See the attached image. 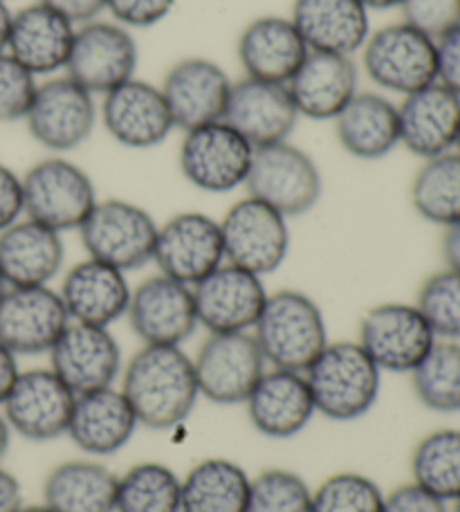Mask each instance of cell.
<instances>
[{"instance_id":"obj_40","label":"cell","mask_w":460,"mask_h":512,"mask_svg":"<svg viewBox=\"0 0 460 512\" xmlns=\"http://www.w3.org/2000/svg\"><path fill=\"white\" fill-rule=\"evenodd\" d=\"M384 492L362 472H337L312 490V512H382Z\"/></svg>"},{"instance_id":"obj_37","label":"cell","mask_w":460,"mask_h":512,"mask_svg":"<svg viewBox=\"0 0 460 512\" xmlns=\"http://www.w3.org/2000/svg\"><path fill=\"white\" fill-rule=\"evenodd\" d=\"M409 376L422 407L436 414H460V342L438 340Z\"/></svg>"},{"instance_id":"obj_52","label":"cell","mask_w":460,"mask_h":512,"mask_svg":"<svg viewBox=\"0 0 460 512\" xmlns=\"http://www.w3.org/2000/svg\"><path fill=\"white\" fill-rule=\"evenodd\" d=\"M12 18H14V12L9 9L7 0H0V54L7 52L9 30H12Z\"/></svg>"},{"instance_id":"obj_36","label":"cell","mask_w":460,"mask_h":512,"mask_svg":"<svg viewBox=\"0 0 460 512\" xmlns=\"http://www.w3.org/2000/svg\"><path fill=\"white\" fill-rule=\"evenodd\" d=\"M411 477L431 495L452 504L460 497V429L443 427L422 436L411 454Z\"/></svg>"},{"instance_id":"obj_38","label":"cell","mask_w":460,"mask_h":512,"mask_svg":"<svg viewBox=\"0 0 460 512\" xmlns=\"http://www.w3.org/2000/svg\"><path fill=\"white\" fill-rule=\"evenodd\" d=\"M182 479L169 465L144 461L117 481L115 512H182Z\"/></svg>"},{"instance_id":"obj_16","label":"cell","mask_w":460,"mask_h":512,"mask_svg":"<svg viewBox=\"0 0 460 512\" xmlns=\"http://www.w3.org/2000/svg\"><path fill=\"white\" fill-rule=\"evenodd\" d=\"M268 295L263 277L225 261L193 286L198 326L209 333H252Z\"/></svg>"},{"instance_id":"obj_31","label":"cell","mask_w":460,"mask_h":512,"mask_svg":"<svg viewBox=\"0 0 460 512\" xmlns=\"http://www.w3.org/2000/svg\"><path fill=\"white\" fill-rule=\"evenodd\" d=\"M290 21L312 52L353 57L371 36V16L360 0H294Z\"/></svg>"},{"instance_id":"obj_24","label":"cell","mask_w":460,"mask_h":512,"mask_svg":"<svg viewBox=\"0 0 460 512\" xmlns=\"http://www.w3.org/2000/svg\"><path fill=\"white\" fill-rule=\"evenodd\" d=\"M245 409L256 432L274 441L299 436L317 414L306 376L285 369L265 371L247 396Z\"/></svg>"},{"instance_id":"obj_26","label":"cell","mask_w":460,"mask_h":512,"mask_svg":"<svg viewBox=\"0 0 460 512\" xmlns=\"http://www.w3.org/2000/svg\"><path fill=\"white\" fill-rule=\"evenodd\" d=\"M400 144L420 160L456 151L460 133V97L443 84H431L402 99Z\"/></svg>"},{"instance_id":"obj_8","label":"cell","mask_w":460,"mask_h":512,"mask_svg":"<svg viewBox=\"0 0 460 512\" xmlns=\"http://www.w3.org/2000/svg\"><path fill=\"white\" fill-rule=\"evenodd\" d=\"M97 120L95 95L68 75H59L36 88L25 126L36 144L61 155L84 146L95 131Z\"/></svg>"},{"instance_id":"obj_35","label":"cell","mask_w":460,"mask_h":512,"mask_svg":"<svg viewBox=\"0 0 460 512\" xmlns=\"http://www.w3.org/2000/svg\"><path fill=\"white\" fill-rule=\"evenodd\" d=\"M411 205L431 225L449 227L460 221V153L449 151L422 162L411 182Z\"/></svg>"},{"instance_id":"obj_33","label":"cell","mask_w":460,"mask_h":512,"mask_svg":"<svg viewBox=\"0 0 460 512\" xmlns=\"http://www.w3.org/2000/svg\"><path fill=\"white\" fill-rule=\"evenodd\" d=\"M117 481L104 461H63L45 477L43 504L54 512H115Z\"/></svg>"},{"instance_id":"obj_14","label":"cell","mask_w":460,"mask_h":512,"mask_svg":"<svg viewBox=\"0 0 460 512\" xmlns=\"http://www.w3.org/2000/svg\"><path fill=\"white\" fill-rule=\"evenodd\" d=\"M75 400V393L52 369H30L18 373L0 409L14 434L48 443L68 436Z\"/></svg>"},{"instance_id":"obj_25","label":"cell","mask_w":460,"mask_h":512,"mask_svg":"<svg viewBox=\"0 0 460 512\" xmlns=\"http://www.w3.org/2000/svg\"><path fill=\"white\" fill-rule=\"evenodd\" d=\"M75 32L77 25L36 0L34 5L14 12L7 54L36 79L54 77L61 70L66 72Z\"/></svg>"},{"instance_id":"obj_30","label":"cell","mask_w":460,"mask_h":512,"mask_svg":"<svg viewBox=\"0 0 460 512\" xmlns=\"http://www.w3.org/2000/svg\"><path fill=\"white\" fill-rule=\"evenodd\" d=\"M308 45L290 18L259 16L238 36L236 54L245 77L288 84L308 57Z\"/></svg>"},{"instance_id":"obj_55","label":"cell","mask_w":460,"mask_h":512,"mask_svg":"<svg viewBox=\"0 0 460 512\" xmlns=\"http://www.w3.org/2000/svg\"><path fill=\"white\" fill-rule=\"evenodd\" d=\"M18 512H54V510H50L45 504H34V506H25L23 504V508L18 510Z\"/></svg>"},{"instance_id":"obj_3","label":"cell","mask_w":460,"mask_h":512,"mask_svg":"<svg viewBox=\"0 0 460 512\" xmlns=\"http://www.w3.org/2000/svg\"><path fill=\"white\" fill-rule=\"evenodd\" d=\"M315 409L333 423H353L375 407L382 389V371L360 342H328L306 369Z\"/></svg>"},{"instance_id":"obj_47","label":"cell","mask_w":460,"mask_h":512,"mask_svg":"<svg viewBox=\"0 0 460 512\" xmlns=\"http://www.w3.org/2000/svg\"><path fill=\"white\" fill-rule=\"evenodd\" d=\"M438 84L460 97V25L436 41Z\"/></svg>"},{"instance_id":"obj_4","label":"cell","mask_w":460,"mask_h":512,"mask_svg":"<svg viewBox=\"0 0 460 512\" xmlns=\"http://www.w3.org/2000/svg\"><path fill=\"white\" fill-rule=\"evenodd\" d=\"M21 178L25 216L61 234L79 230L99 200L88 171L61 155L32 164Z\"/></svg>"},{"instance_id":"obj_1","label":"cell","mask_w":460,"mask_h":512,"mask_svg":"<svg viewBox=\"0 0 460 512\" xmlns=\"http://www.w3.org/2000/svg\"><path fill=\"white\" fill-rule=\"evenodd\" d=\"M119 389L131 402L140 427L153 432L187 423L200 400L196 367L182 346L144 344L124 367Z\"/></svg>"},{"instance_id":"obj_12","label":"cell","mask_w":460,"mask_h":512,"mask_svg":"<svg viewBox=\"0 0 460 512\" xmlns=\"http://www.w3.org/2000/svg\"><path fill=\"white\" fill-rule=\"evenodd\" d=\"M225 261L268 277L288 259L290 227L288 218L261 200L245 196L227 209L220 221Z\"/></svg>"},{"instance_id":"obj_34","label":"cell","mask_w":460,"mask_h":512,"mask_svg":"<svg viewBox=\"0 0 460 512\" xmlns=\"http://www.w3.org/2000/svg\"><path fill=\"white\" fill-rule=\"evenodd\" d=\"M252 477L223 456L198 461L182 477V512H247Z\"/></svg>"},{"instance_id":"obj_13","label":"cell","mask_w":460,"mask_h":512,"mask_svg":"<svg viewBox=\"0 0 460 512\" xmlns=\"http://www.w3.org/2000/svg\"><path fill=\"white\" fill-rule=\"evenodd\" d=\"M140 45L131 30L115 21H90L79 25L66 66V75L88 93L104 97L135 77Z\"/></svg>"},{"instance_id":"obj_39","label":"cell","mask_w":460,"mask_h":512,"mask_svg":"<svg viewBox=\"0 0 460 512\" xmlns=\"http://www.w3.org/2000/svg\"><path fill=\"white\" fill-rule=\"evenodd\" d=\"M416 308L438 340L460 342V272L445 268L425 279Z\"/></svg>"},{"instance_id":"obj_10","label":"cell","mask_w":460,"mask_h":512,"mask_svg":"<svg viewBox=\"0 0 460 512\" xmlns=\"http://www.w3.org/2000/svg\"><path fill=\"white\" fill-rule=\"evenodd\" d=\"M200 398L220 407L245 405L268 371L252 333H209L193 358Z\"/></svg>"},{"instance_id":"obj_28","label":"cell","mask_w":460,"mask_h":512,"mask_svg":"<svg viewBox=\"0 0 460 512\" xmlns=\"http://www.w3.org/2000/svg\"><path fill=\"white\" fill-rule=\"evenodd\" d=\"M131 292L126 272L90 256L72 265L59 288L70 322L106 328L126 317Z\"/></svg>"},{"instance_id":"obj_29","label":"cell","mask_w":460,"mask_h":512,"mask_svg":"<svg viewBox=\"0 0 460 512\" xmlns=\"http://www.w3.org/2000/svg\"><path fill=\"white\" fill-rule=\"evenodd\" d=\"M66 263L63 234L23 216L0 232V274L7 288L50 286Z\"/></svg>"},{"instance_id":"obj_32","label":"cell","mask_w":460,"mask_h":512,"mask_svg":"<svg viewBox=\"0 0 460 512\" xmlns=\"http://www.w3.org/2000/svg\"><path fill=\"white\" fill-rule=\"evenodd\" d=\"M335 133L342 149L357 160H382L400 146V115L389 97L357 93L335 117Z\"/></svg>"},{"instance_id":"obj_41","label":"cell","mask_w":460,"mask_h":512,"mask_svg":"<svg viewBox=\"0 0 460 512\" xmlns=\"http://www.w3.org/2000/svg\"><path fill=\"white\" fill-rule=\"evenodd\" d=\"M247 512H312V490L297 472L265 470L252 479Z\"/></svg>"},{"instance_id":"obj_49","label":"cell","mask_w":460,"mask_h":512,"mask_svg":"<svg viewBox=\"0 0 460 512\" xmlns=\"http://www.w3.org/2000/svg\"><path fill=\"white\" fill-rule=\"evenodd\" d=\"M23 508V488L12 472L0 465V512H18Z\"/></svg>"},{"instance_id":"obj_50","label":"cell","mask_w":460,"mask_h":512,"mask_svg":"<svg viewBox=\"0 0 460 512\" xmlns=\"http://www.w3.org/2000/svg\"><path fill=\"white\" fill-rule=\"evenodd\" d=\"M18 355L7 349L5 344H0V405H3L7 393L12 391L14 382L18 378Z\"/></svg>"},{"instance_id":"obj_18","label":"cell","mask_w":460,"mask_h":512,"mask_svg":"<svg viewBox=\"0 0 460 512\" xmlns=\"http://www.w3.org/2000/svg\"><path fill=\"white\" fill-rule=\"evenodd\" d=\"M50 369L75 396L115 387L122 378V346L106 326L70 322L50 349Z\"/></svg>"},{"instance_id":"obj_54","label":"cell","mask_w":460,"mask_h":512,"mask_svg":"<svg viewBox=\"0 0 460 512\" xmlns=\"http://www.w3.org/2000/svg\"><path fill=\"white\" fill-rule=\"evenodd\" d=\"M360 3L368 9V12H386V9H395L402 5V0H360Z\"/></svg>"},{"instance_id":"obj_48","label":"cell","mask_w":460,"mask_h":512,"mask_svg":"<svg viewBox=\"0 0 460 512\" xmlns=\"http://www.w3.org/2000/svg\"><path fill=\"white\" fill-rule=\"evenodd\" d=\"M39 3L54 9L77 27L97 21L106 12V0H39Z\"/></svg>"},{"instance_id":"obj_45","label":"cell","mask_w":460,"mask_h":512,"mask_svg":"<svg viewBox=\"0 0 460 512\" xmlns=\"http://www.w3.org/2000/svg\"><path fill=\"white\" fill-rule=\"evenodd\" d=\"M382 512H452L445 499L431 495L418 483H404V486L384 495Z\"/></svg>"},{"instance_id":"obj_20","label":"cell","mask_w":460,"mask_h":512,"mask_svg":"<svg viewBox=\"0 0 460 512\" xmlns=\"http://www.w3.org/2000/svg\"><path fill=\"white\" fill-rule=\"evenodd\" d=\"M70 324L59 290L7 288L0 297V344L16 355L50 353Z\"/></svg>"},{"instance_id":"obj_43","label":"cell","mask_w":460,"mask_h":512,"mask_svg":"<svg viewBox=\"0 0 460 512\" xmlns=\"http://www.w3.org/2000/svg\"><path fill=\"white\" fill-rule=\"evenodd\" d=\"M404 23L438 41L460 25V0H402Z\"/></svg>"},{"instance_id":"obj_22","label":"cell","mask_w":460,"mask_h":512,"mask_svg":"<svg viewBox=\"0 0 460 512\" xmlns=\"http://www.w3.org/2000/svg\"><path fill=\"white\" fill-rule=\"evenodd\" d=\"M223 122L241 133L254 149H263L288 142L299 124V113L288 86L245 77L234 81Z\"/></svg>"},{"instance_id":"obj_44","label":"cell","mask_w":460,"mask_h":512,"mask_svg":"<svg viewBox=\"0 0 460 512\" xmlns=\"http://www.w3.org/2000/svg\"><path fill=\"white\" fill-rule=\"evenodd\" d=\"M178 0H106V12L126 30H149L167 18Z\"/></svg>"},{"instance_id":"obj_11","label":"cell","mask_w":460,"mask_h":512,"mask_svg":"<svg viewBox=\"0 0 460 512\" xmlns=\"http://www.w3.org/2000/svg\"><path fill=\"white\" fill-rule=\"evenodd\" d=\"M357 342L382 373L409 376L425 360L438 337L416 304L386 301L366 310Z\"/></svg>"},{"instance_id":"obj_17","label":"cell","mask_w":460,"mask_h":512,"mask_svg":"<svg viewBox=\"0 0 460 512\" xmlns=\"http://www.w3.org/2000/svg\"><path fill=\"white\" fill-rule=\"evenodd\" d=\"M126 317L144 344L182 346L198 328L193 288L162 272L153 274L133 288Z\"/></svg>"},{"instance_id":"obj_19","label":"cell","mask_w":460,"mask_h":512,"mask_svg":"<svg viewBox=\"0 0 460 512\" xmlns=\"http://www.w3.org/2000/svg\"><path fill=\"white\" fill-rule=\"evenodd\" d=\"M99 120L119 146L135 151L155 149L176 131L160 86L137 77L104 95Z\"/></svg>"},{"instance_id":"obj_53","label":"cell","mask_w":460,"mask_h":512,"mask_svg":"<svg viewBox=\"0 0 460 512\" xmlns=\"http://www.w3.org/2000/svg\"><path fill=\"white\" fill-rule=\"evenodd\" d=\"M12 427L7 425V420L3 416V411H0V463H3V459L9 452V445H12Z\"/></svg>"},{"instance_id":"obj_2","label":"cell","mask_w":460,"mask_h":512,"mask_svg":"<svg viewBox=\"0 0 460 512\" xmlns=\"http://www.w3.org/2000/svg\"><path fill=\"white\" fill-rule=\"evenodd\" d=\"M252 335L270 369L299 373H306L330 342L317 301L292 288L270 292Z\"/></svg>"},{"instance_id":"obj_6","label":"cell","mask_w":460,"mask_h":512,"mask_svg":"<svg viewBox=\"0 0 460 512\" xmlns=\"http://www.w3.org/2000/svg\"><path fill=\"white\" fill-rule=\"evenodd\" d=\"M247 196L261 200L285 218L312 212L324 194V178L317 162L290 142L254 149L245 180Z\"/></svg>"},{"instance_id":"obj_5","label":"cell","mask_w":460,"mask_h":512,"mask_svg":"<svg viewBox=\"0 0 460 512\" xmlns=\"http://www.w3.org/2000/svg\"><path fill=\"white\" fill-rule=\"evenodd\" d=\"M158 227L151 212L131 200L104 198L77 232L90 259L131 272L153 261Z\"/></svg>"},{"instance_id":"obj_15","label":"cell","mask_w":460,"mask_h":512,"mask_svg":"<svg viewBox=\"0 0 460 512\" xmlns=\"http://www.w3.org/2000/svg\"><path fill=\"white\" fill-rule=\"evenodd\" d=\"M153 263L167 277L196 286L225 263L220 221L202 212H180L158 227Z\"/></svg>"},{"instance_id":"obj_51","label":"cell","mask_w":460,"mask_h":512,"mask_svg":"<svg viewBox=\"0 0 460 512\" xmlns=\"http://www.w3.org/2000/svg\"><path fill=\"white\" fill-rule=\"evenodd\" d=\"M443 259L445 265L460 272V221L445 227L443 234Z\"/></svg>"},{"instance_id":"obj_9","label":"cell","mask_w":460,"mask_h":512,"mask_svg":"<svg viewBox=\"0 0 460 512\" xmlns=\"http://www.w3.org/2000/svg\"><path fill=\"white\" fill-rule=\"evenodd\" d=\"M254 146L227 122L193 128L182 137L180 171L191 187L207 194H229L245 187Z\"/></svg>"},{"instance_id":"obj_42","label":"cell","mask_w":460,"mask_h":512,"mask_svg":"<svg viewBox=\"0 0 460 512\" xmlns=\"http://www.w3.org/2000/svg\"><path fill=\"white\" fill-rule=\"evenodd\" d=\"M39 79L7 52L0 54V124L25 122Z\"/></svg>"},{"instance_id":"obj_23","label":"cell","mask_w":460,"mask_h":512,"mask_svg":"<svg viewBox=\"0 0 460 512\" xmlns=\"http://www.w3.org/2000/svg\"><path fill=\"white\" fill-rule=\"evenodd\" d=\"M285 86L290 90L299 117L335 122V117L360 93V68L346 54L310 50Z\"/></svg>"},{"instance_id":"obj_27","label":"cell","mask_w":460,"mask_h":512,"mask_svg":"<svg viewBox=\"0 0 460 512\" xmlns=\"http://www.w3.org/2000/svg\"><path fill=\"white\" fill-rule=\"evenodd\" d=\"M137 427L131 402L115 384L77 396L68 438L90 459H106L131 443Z\"/></svg>"},{"instance_id":"obj_7","label":"cell","mask_w":460,"mask_h":512,"mask_svg":"<svg viewBox=\"0 0 460 512\" xmlns=\"http://www.w3.org/2000/svg\"><path fill=\"white\" fill-rule=\"evenodd\" d=\"M362 66L377 88L407 97L438 81L436 41L404 21L386 25L368 36Z\"/></svg>"},{"instance_id":"obj_46","label":"cell","mask_w":460,"mask_h":512,"mask_svg":"<svg viewBox=\"0 0 460 512\" xmlns=\"http://www.w3.org/2000/svg\"><path fill=\"white\" fill-rule=\"evenodd\" d=\"M23 216V178L5 162H0V232L21 221Z\"/></svg>"},{"instance_id":"obj_21","label":"cell","mask_w":460,"mask_h":512,"mask_svg":"<svg viewBox=\"0 0 460 512\" xmlns=\"http://www.w3.org/2000/svg\"><path fill=\"white\" fill-rule=\"evenodd\" d=\"M234 81L223 66L205 57H187L173 66L162 81V95L173 124L180 131L223 122Z\"/></svg>"},{"instance_id":"obj_58","label":"cell","mask_w":460,"mask_h":512,"mask_svg":"<svg viewBox=\"0 0 460 512\" xmlns=\"http://www.w3.org/2000/svg\"><path fill=\"white\" fill-rule=\"evenodd\" d=\"M456 151L460 153V133H458V142H456Z\"/></svg>"},{"instance_id":"obj_57","label":"cell","mask_w":460,"mask_h":512,"mask_svg":"<svg viewBox=\"0 0 460 512\" xmlns=\"http://www.w3.org/2000/svg\"><path fill=\"white\" fill-rule=\"evenodd\" d=\"M452 504H454L452 512H460V497H458V499H454V501H452Z\"/></svg>"},{"instance_id":"obj_56","label":"cell","mask_w":460,"mask_h":512,"mask_svg":"<svg viewBox=\"0 0 460 512\" xmlns=\"http://www.w3.org/2000/svg\"><path fill=\"white\" fill-rule=\"evenodd\" d=\"M5 290H7V283H5V279H3V274H0V297L5 295Z\"/></svg>"}]
</instances>
